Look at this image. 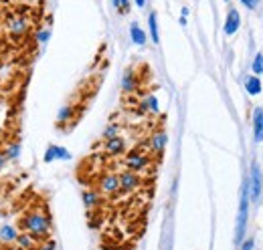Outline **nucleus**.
<instances>
[{"label": "nucleus", "mask_w": 263, "mask_h": 250, "mask_svg": "<svg viewBox=\"0 0 263 250\" xmlns=\"http://www.w3.org/2000/svg\"><path fill=\"white\" fill-rule=\"evenodd\" d=\"M130 38H132V43L138 45V47H144V45L148 43L146 32L142 31V27H140L138 23H132L130 25Z\"/></svg>", "instance_id": "18"}, {"label": "nucleus", "mask_w": 263, "mask_h": 250, "mask_svg": "<svg viewBox=\"0 0 263 250\" xmlns=\"http://www.w3.org/2000/svg\"><path fill=\"white\" fill-rule=\"evenodd\" d=\"M245 91L251 95V97H257V95H261V91H263L261 79H259L257 75H251V77H247V79H245Z\"/></svg>", "instance_id": "17"}, {"label": "nucleus", "mask_w": 263, "mask_h": 250, "mask_svg": "<svg viewBox=\"0 0 263 250\" xmlns=\"http://www.w3.org/2000/svg\"><path fill=\"white\" fill-rule=\"evenodd\" d=\"M245 8H249V10H255L257 6H259V0H239Z\"/></svg>", "instance_id": "29"}, {"label": "nucleus", "mask_w": 263, "mask_h": 250, "mask_svg": "<svg viewBox=\"0 0 263 250\" xmlns=\"http://www.w3.org/2000/svg\"><path fill=\"white\" fill-rule=\"evenodd\" d=\"M29 31H31V25L25 14H12L6 18V32H10V36L23 38L29 34Z\"/></svg>", "instance_id": "4"}, {"label": "nucleus", "mask_w": 263, "mask_h": 250, "mask_svg": "<svg viewBox=\"0 0 263 250\" xmlns=\"http://www.w3.org/2000/svg\"><path fill=\"white\" fill-rule=\"evenodd\" d=\"M134 2H136L140 8H144V6H146V0H134Z\"/></svg>", "instance_id": "31"}, {"label": "nucleus", "mask_w": 263, "mask_h": 250, "mask_svg": "<svg viewBox=\"0 0 263 250\" xmlns=\"http://www.w3.org/2000/svg\"><path fill=\"white\" fill-rule=\"evenodd\" d=\"M225 2H229V0H225Z\"/></svg>", "instance_id": "33"}, {"label": "nucleus", "mask_w": 263, "mask_h": 250, "mask_svg": "<svg viewBox=\"0 0 263 250\" xmlns=\"http://www.w3.org/2000/svg\"><path fill=\"white\" fill-rule=\"evenodd\" d=\"M81 200H83V206L87 210H96L99 206V202H101V196H99V192H96V190H85L81 194Z\"/></svg>", "instance_id": "15"}, {"label": "nucleus", "mask_w": 263, "mask_h": 250, "mask_svg": "<svg viewBox=\"0 0 263 250\" xmlns=\"http://www.w3.org/2000/svg\"><path fill=\"white\" fill-rule=\"evenodd\" d=\"M6 163H8V159H6V156H4L2 152H0V172H2L4 168H6Z\"/></svg>", "instance_id": "30"}, {"label": "nucleus", "mask_w": 263, "mask_h": 250, "mask_svg": "<svg viewBox=\"0 0 263 250\" xmlns=\"http://www.w3.org/2000/svg\"><path fill=\"white\" fill-rule=\"evenodd\" d=\"M253 139L255 143L263 141V107L253 109Z\"/></svg>", "instance_id": "12"}, {"label": "nucleus", "mask_w": 263, "mask_h": 250, "mask_svg": "<svg viewBox=\"0 0 263 250\" xmlns=\"http://www.w3.org/2000/svg\"><path fill=\"white\" fill-rule=\"evenodd\" d=\"M116 135H120V125L111 123L103 129V139H109V137H116Z\"/></svg>", "instance_id": "25"}, {"label": "nucleus", "mask_w": 263, "mask_h": 250, "mask_svg": "<svg viewBox=\"0 0 263 250\" xmlns=\"http://www.w3.org/2000/svg\"><path fill=\"white\" fill-rule=\"evenodd\" d=\"M34 38H36V43L45 45V43H47V40L51 38V31H49V29H43V31L36 32V36H34Z\"/></svg>", "instance_id": "26"}, {"label": "nucleus", "mask_w": 263, "mask_h": 250, "mask_svg": "<svg viewBox=\"0 0 263 250\" xmlns=\"http://www.w3.org/2000/svg\"><path fill=\"white\" fill-rule=\"evenodd\" d=\"M138 89V77L134 73V69H126L124 77H122V91L124 93H134Z\"/></svg>", "instance_id": "14"}, {"label": "nucleus", "mask_w": 263, "mask_h": 250, "mask_svg": "<svg viewBox=\"0 0 263 250\" xmlns=\"http://www.w3.org/2000/svg\"><path fill=\"white\" fill-rule=\"evenodd\" d=\"M18 228H14V226H10V224H4V226H0V242H4V244H12L14 240H16V236H18Z\"/></svg>", "instance_id": "16"}, {"label": "nucleus", "mask_w": 263, "mask_h": 250, "mask_svg": "<svg viewBox=\"0 0 263 250\" xmlns=\"http://www.w3.org/2000/svg\"><path fill=\"white\" fill-rule=\"evenodd\" d=\"M124 165H126V170H132V172L140 174V172H144L150 165V157L146 156V154H140V152H130L126 156V159H124Z\"/></svg>", "instance_id": "6"}, {"label": "nucleus", "mask_w": 263, "mask_h": 250, "mask_svg": "<svg viewBox=\"0 0 263 250\" xmlns=\"http://www.w3.org/2000/svg\"><path fill=\"white\" fill-rule=\"evenodd\" d=\"M36 242H41L39 238H34L33 234H29V232H18V236H16V240H14V244L18 246L21 250H33L36 246Z\"/></svg>", "instance_id": "13"}, {"label": "nucleus", "mask_w": 263, "mask_h": 250, "mask_svg": "<svg viewBox=\"0 0 263 250\" xmlns=\"http://www.w3.org/2000/svg\"><path fill=\"white\" fill-rule=\"evenodd\" d=\"M18 228H21L23 232L33 234L34 238H39V240H45V238L51 234L53 220H51V216H49L47 212L33 210V212H29L27 216H23V218H21Z\"/></svg>", "instance_id": "1"}, {"label": "nucleus", "mask_w": 263, "mask_h": 250, "mask_svg": "<svg viewBox=\"0 0 263 250\" xmlns=\"http://www.w3.org/2000/svg\"><path fill=\"white\" fill-rule=\"evenodd\" d=\"M241 250H255V238H243V242L239 244Z\"/></svg>", "instance_id": "27"}, {"label": "nucleus", "mask_w": 263, "mask_h": 250, "mask_svg": "<svg viewBox=\"0 0 263 250\" xmlns=\"http://www.w3.org/2000/svg\"><path fill=\"white\" fill-rule=\"evenodd\" d=\"M21 152H23V148H21V143H18V141H10V143H6V145H4V150H2V154L6 156L8 161L18 159V157H21Z\"/></svg>", "instance_id": "19"}, {"label": "nucleus", "mask_w": 263, "mask_h": 250, "mask_svg": "<svg viewBox=\"0 0 263 250\" xmlns=\"http://www.w3.org/2000/svg\"><path fill=\"white\" fill-rule=\"evenodd\" d=\"M186 23H189V20H186V16H180V25H182V27H186Z\"/></svg>", "instance_id": "32"}, {"label": "nucleus", "mask_w": 263, "mask_h": 250, "mask_svg": "<svg viewBox=\"0 0 263 250\" xmlns=\"http://www.w3.org/2000/svg\"><path fill=\"white\" fill-rule=\"evenodd\" d=\"M43 159H45V163H53V161H67V159H71V154L67 152L65 148H61V145H49Z\"/></svg>", "instance_id": "11"}, {"label": "nucleus", "mask_w": 263, "mask_h": 250, "mask_svg": "<svg viewBox=\"0 0 263 250\" xmlns=\"http://www.w3.org/2000/svg\"><path fill=\"white\" fill-rule=\"evenodd\" d=\"M99 192L105 196H114L120 192V178L118 174H103L99 178Z\"/></svg>", "instance_id": "8"}, {"label": "nucleus", "mask_w": 263, "mask_h": 250, "mask_svg": "<svg viewBox=\"0 0 263 250\" xmlns=\"http://www.w3.org/2000/svg\"><path fill=\"white\" fill-rule=\"evenodd\" d=\"M140 107H142V111H150V113H158V111H160V105H158L156 95H146V97L142 99Z\"/></svg>", "instance_id": "20"}, {"label": "nucleus", "mask_w": 263, "mask_h": 250, "mask_svg": "<svg viewBox=\"0 0 263 250\" xmlns=\"http://www.w3.org/2000/svg\"><path fill=\"white\" fill-rule=\"evenodd\" d=\"M118 178H120V192L130 194V192H136L138 187L142 186L140 174H136V172H132V170H124L122 174H118Z\"/></svg>", "instance_id": "5"}, {"label": "nucleus", "mask_w": 263, "mask_h": 250, "mask_svg": "<svg viewBox=\"0 0 263 250\" xmlns=\"http://www.w3.org/2000/svg\"><path fill=\"white\" fill-rule=\"evenodd\" d=\"M239 29H241V14H239L237 8H229V14H227V18H225L223 32H225L227 36H233V34H237Z\"/></svg>", "instance_id": "10"}, {"label": "nucleus", "mask_w": 263, "mask_h": 250, "mask_svg": "<svg viewBox=\"0 0 263 250\" xmlns=\"http://www.w3.org/2000/svg\"><path fill=\"white\" fill-rule=\"evenodd\" d=\"M247 220H249V187L247 180L241 187V202H239V214H237V230H235V244L239 246L247 232Z\"/></svg>", "instance_id": "2"}, {"label": "nucleus", "mask_w": 263, "mask_h": 250, "mask_svg": "<svg viewBox=\"0 0 263 250\" xmlns=\"http://www.w3.org/2000/svg\"><path fill=\"white\" fill-rule=\"evenodd\" d=\"M126 150H128V148H126V139H124L122 135L109 137V139H105V143H103V152L111 157L124 156V154H126Z\"/></svg>", "instance_id": "7"}, {"label": "nucleus", "mask_w": 263, "mask_h": 250, "mask_svg": "<svg viewBox=\"0 0 263 250\" xmlns=\"http://www.w3.org/2000/svg\"><path fill=\"white\" fill-rule=\"evenodd\" d=\"M148 29H150L152 43L158 45L160 43V32H158V16H156V12H150V16H148Z\"/></svg>", "instance_id": "21"}, {"label": "nucleus", "mask_w": 263, "mask_h": 250, "mask_svg": "<svg viewBox=\"0 0 263 250\" xmlns=\"http://www.w3.org/2000/svg\"><path fill=\"white\" fill-rule=\"evenodd\" d=\"M111 2H114L116 10H118L120 14H128V12H130V0H111Z\"/></svg>", "instance_id": "24"}, {"label": "nucleus", "mask_w": 263, "mask_h": 250, "mask_svg": "<svg viewBox=\"0 0 263 250\" xmlns=\"http://www.w3.org/2000/svg\"><path fill=\"white\" fill-rule=\"evenodd\" d=\"M75 117V107L73 105H65L59 109V115H57V123L59 125H65L67 121H71Z\"/></svg>", "instance_id": "22"}, {"label": "nucleus", "mask_w": 263, "mask_h": 250, "mask_svg": "<svg viewBox=\"0 0 263 250\" xmlns=\"http://www.w3.org/2000/svg\"><path fill=\"white\" fill-rule=\"evenodd\" d=\"M247 187H249V202H259L263 192V176H261V168L257 161H251V168H249V178H247Z\"/></svg>", "instance_id": "3"}, {"label": "nucleus", "mask_w": 263, "mask_h": 250, "mask_svg": "<svg viewBox=\"0 0 263 250\" xmlns=\"http://www.w3.org/2000/svg\"><path fill=\"white\" fill-rule=\"evenodd\" d=\"M166 145H168V133H166L164 129H158V131H154L152 135H150V141H148V150L152 152V154H162L166 150Z\"/></svg>", "instance_id": "9"}, {"label": "nucleus", "mask_w": 263, "mask_h": 250, "mask_svg": "<svg viewBox=\"0 0 263 250\" xmlns=\"http://www.w3.org/2000/svg\"><path fill=\"white\" fill-rule=\"evenodd\" d=\"M36 250H57V242L55 240H45L43 244H39Z\"/></svg>", "instance_id": "28"}, {"label": "nucleus", "mask_w": 263, "mask_h": 250, "mask_svg": "<svg viewBox=\"0 0 263 250\" xmlns=\"http://www.w3.org/2000/svg\"><path fill=\"white\" fill-rule=\"evenodd\" d=\"M251 71H253V75H257V77H261L263 75V53H257V55L253 57Z\"/></svg>", "instance_id": "23"}]
</instances>
